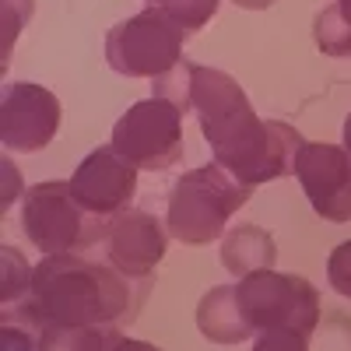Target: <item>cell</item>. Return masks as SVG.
Listing matches in <instances>:
<instances>
[{
	"label": "cell",
	"instance_id": "1",
	"mask_svg": "<svg viewBox=\"0 0 351 351\" xmlns=\"http://www.w3.org/2000/svg\"><path fill=\"white\" fill-rule=\"evenodd\" d=\"M148 291L152 278H130L109 263L60 253L46 256L36 267L32 288L18 302V313L21 327L32 334L43 327H120L137 319Z\"/></svg>",
	"mask_w": 351,
	"mask_h": 351
},
{
	"label": "cell",
	"instance_id": "2",
	"mask_svg": "<svg viewBox=\"0 0 351 351\" xmlns=\"http://www.w3.org/2000/svg\"><path fill=\"white\" fill-rule=\"evenodd\" d=\"M200 134L211 144L215 162L225 165L232 176H239L246 186H260L288 176L299 148L306 144L295 127L278 120H260L250 102L211 123H200Z\"/></svg>",
	"mask_w": 351,
	"mask_h": 351
},
{
	"label": "cell",
	"instance_id": "3",
	"mask_svg": "<svg viewBox=\"0 0 351 351\" xmlns=\"http://www.w3.org/2000/svg\"><path fill=\"white\" fill-rule=\"evenodd\" d=\"M250 197H253V186H246L225 165L218 162L200 165L180 176L169 193V211H165L169 236L186 246H208L225 236L228 218L243 204H250Z\"/></svg>",
	"mask_w": 351,
	"mask_h": 351
},
{
	"label": "cell",
	"instance_id": "4",
	"mask_svg": "<svg viewBox=\"0 0 351 351\" xmlns=\"http://www.w3.org/2000/svg\"><path fill=\"white\" fill-rule=\"evenodd\" d=\"M21 228L43 256L84 253L106 239L102 218L88 215L77 204L71 180H49L28 190L21 200Z\"/></svg>",
	"mask_w": 351,
	"mask_h": 351
},
{
	"label": "cell",
	"instance_id": "5",
	"mask_svg": "<svg viewBox=\"0 0 351 351\" xmlns=\"http://www.w3.org/2000/svg\"><path fill=\"white\" fill-rule=\"evenodd\" d=\"M186 32L169 18L165 8L152 4L141 14L120 21L106 36V64L123 77H162L183 60Z\"/></svg>",
	"mask_w": 351,
	"mask_h": 351
},
{
	"label": "cell",
	"instance_id": "6",
	"mask_svg": "<svg viewBox=\"0 0 351 351\" xmlns=\"http://www.w3.org/2000/svg\"><path fill=\"white\" fill-rule=\"evenodd\" d=\"M236 295L256 334L285 327L309 337L319 324V295L299 274H281L274 267L253 271L236 281Z\"/></svg>",
	"mask_w": 351,
	"mask_h": 351
},
{
	"label": "cell",
	"instance_id": "7",
	"mask_svg": "<svg viewBox=\"0 0 351 351\" xmlns=\"http://www.w3.org/2000/svg\"><path fill=\"white\" fill-rule=\"evenodd\" d=\"M109 144L137 169H172L183 158V112L158 95L141 99L116 120Z\"/></svg>",
	"mask_w": 351,
	"mask_h": 351
},
{
	"label": "cell",
	"instance_id": "8",
	"mask_svg": "<svg viewBox=\"0 0 351 351\" xmlns=\"http://www.w3.org/2000/svg\"><path fill=\"white\" fill-rule=\"evenodd\" d=\"M291 176L309 197L313 211L327 221H351V155L348 148L324 141H306Z\"/></svg>",
	"mask_w": 351,
	"mask_h": 351
},
{
	"label": "cell",
	"instance_id": "9",
	"mask_svg": "<svg viewBox=\"0 0 351 351\" xmlns=\"http://www.w3.org/2000/svg\"><path fill=\"white\" fill-rule=\"evenodd\" d=\"M60 130V102L32 81H14L0 102V141L8 152H43Z\"/></svg>",
	"mask_w": 351,
	"mask_h": 351
},
{
	"label": "cell",
	"instance_id": "10",
	"mask_svg": "<svg viewBox=\"0 0 351 351\" xmlns=\"http://www.w3.org/2000/svg\"><path fill=\"white\" fill-rule=\"evenodd\" d=\"M71 190L88 215H95L102 221L116 218L120 211L130 208V200L137 193V165L127 162L112 144H102L74 169Z\"/></svg>",
	"mask_w": 351,
	"mask_h": 351
},
{
	"label": "cell",
	"instance_id": "11",
	"mask_svg": "<svg viewBox=\"0 0 351 351\" xmlns=\"http://www.w3.org/2000/svg\"><path fill=\"white\" fill-rule=\"evenodd\" d=\"M106 263L130 278H152L169 250V225L152 211H120L106 225Z\"/></svg>",
	"mask_w": 351,
	"mask_h": 351
},
{
	"label": "cell",
	"instance_id": "12",
	"mask_svg": "<svg viewBox=\"0 0 351 351\" xmlns=\"http://www.w3.org/2000/svg\"><path fill=\"white\" fill-rule=\"evenodd\" d=\"M197 330L215 344H243L256 334L239 306L236 285H218L204 291V299L197 302Z\"/></svg>",
	"mask_w": 351,
	"mask_h": 351
},
{
	"label": "cell",
	"instance_id": "13",
	"mask_svg": "<svg viewBox=\"0 0 351 351\" xmlns=\"http://www.w3.org/2000/svg\"><path fill=\"white\" fill-rule=\"evenodd\" d=\"M221 263L228 274L246 278L253 271H267L278 263V246L271 239V232H263L260 225H239L221 236Z\"/></svg>",
	"mask_w": 351,
	"mask_h": 351
},
{
	"label": "cell",
	"instance_id": "14",
	"mask_svg": "<svg viewBox=\"0 0 351 351\" xmlns=\"http://www.w3.org/2000/svg\"><path fill=\"white\" fill-rule=\"evenodd\" d=\"M36 337L43 351H112L120 327H43Z\"/></svg>",
	"mask_w": 351,
	"mask_h": 351
},
{
	"label": "cell",
	"instance_id": "15",
	"mask_svg": "<svg viewBox=\"0 0 351 351\" xmlns=\"http://www.w3.org/2000/svg\"><path fill=\"white\" fill-rule=\"evenodd\" d=\"M313 39H316L319 53H327V56H351V21L341 14L337 0L316 14Z\"/></svg>",
	"mask_w": 351,
	"mask_h": 351
},
{
	"label": "cell",
	"instance_id": "16",
	"mask_svg": "<svg viewBox=\"0 0 351 351\" xmlns=\"http://www.w3.org/2000/svg\"><path fill=\"white\" fill-rule=\"evenodd\" d=\"M32 274H36V267H28L25 256L14 246H4V309L18 306L28 295V288H32Z\"/></svg>",
	"mask_w": 351,
	"mask_h": 351
},
{
	"label": "cell",
	"instance_id": "17",
	"mask_svg": "<svg viewBox=\"0 0 351 351\" xmlns=\"http://www.w3.org/2000/svg\"><path fill=\"white\" fill-rule=\"evenodd\" d=\"M169 18L183 28V32H200L215 14H218V0H169L162 4Z\"/></svg>",
	"mask_w": 351,
	"mask_h": 351
},
{
	"label": "cell",
	"instance_id": "18",
	"mask_svg": "<svg viewBox=\"0 0 351 351\" xmlns=\"http://www.w3.org/2000/svg\"><path fill=\"white\" fill-rule=\"evenodd\" d=\"M0 21H4V64L0 67H8V60H11V49H14V39H18V32L28 25V18H32V4L36 0H0Z\"/></svg>",
	"mask_w": 351,
	"mask_h": 351
},
{
	"label": "cell",
	"instance_id": "19",
	"mask_svg": "<svg viewBox=\"0 0 351 351\" xmlns=\"http://www.w3.org/2000/svg\"><path fill=\"white\" fill-rule=\"evenodd\" d=\"M327 281H330V288L337 291V295L351 299V239L341 243L330 253V260H327Z\"/></svg>",
	"mask_w": 351,
	"mask_h": 351
},
{
	"label": "cell",
	"instance_id": "20",
	"mask_svg": "<svg viewBox=\"0 0 351 351\" xmlns=\"http://www.w3.org/2000/svg\"><path fill=\"white\" fill-rule=\"evenodd\" d=\"M253 351H309V337L299 330H285V327L263 330V334H256Z\"/></svg>",
	"mask_w": 351,
	"mask_h": 351
},
{
	"label": "cell",
	"instance_id": "21",
	"mask_svg": "<svg viewBox=\"0 0 351 351\" xmlns=\"http://www.w3.org/2000/svg\"><path fill=\"white\" fill-rule=\"evenodd\" d=\"M0 351H43V348L32 330H25L18 324H4V330H0Z\"/></svg>",
	"mask_w": 351,
	"mask_h": 351
},
{
	"label": "cell",
	"instance_id": "22",
	"mask_svg": "<svg viewBox=\"0 0 351 351\" xmlns=\"http://www.w3.org/2000/svg\"><path fill=\"white\" fill-rule=\"evenodd\" d=\"M112 351H162L158 344H148V341H134V337H116V344H112Z\"/></svg>",
	"mask_w": 351,
	"mask_h": 351
},
{
	"label": "cell",
	"instance_id": "23",
	"mask_svg": "<svg viewBox=\"0 0 351 351\" xmlns=\"http://www.w3.org/2000/svg\"><path fill=\"white\" fill-rule=\"evenodd\" d=\"M4 176H8V190H4V208H11L14 204V180H18V172H14V162L4 158Z\"/></svg>",
	"mask_w": 351,
	"mask_h": 351
},
{
	"label": "cell",
	"instance_id": "24",
	"mask_svg": "<svg viewBox=\"0 0 351 351\" xmlns=\"http://www.w3.org/2000/svg\"><path fill=\"white\" fill-rule=\"evenodd\" d=\"M236 8H246V11H263V8H271L274 0H232Z\"/></svg>",
	"mask_w": 351,
	"mask_h": 351
},
{
	"label": "cell",
	"instance_id": "25",
	"mask_svg": "<svg viewBox=\"0 0 351 351\" xmlns=\"http://www.w3.org/2000/svg\"><path fill=\"white\" fill-rule=\"evenodd\" d=\"M344 148L351 155V112H348V120H344Z\"/></svg>",
	"mask_w": 351,
	"mask_h": 351
},
{
	"label": "cell",
	"instance_id": "26",
	"mask_svg": "<svg viewBox=\"0 0 351 351\" xmlns=\"http://www.w3.org/2000/svg\"><path fill=\"white\" fill-rule=\"evenodd\" d=\"M148 4H158L162 8V4H169V0H148Z\"/></svg>",
	"mask_w": 351,
	"mask_h": 351
}]
</instances>
